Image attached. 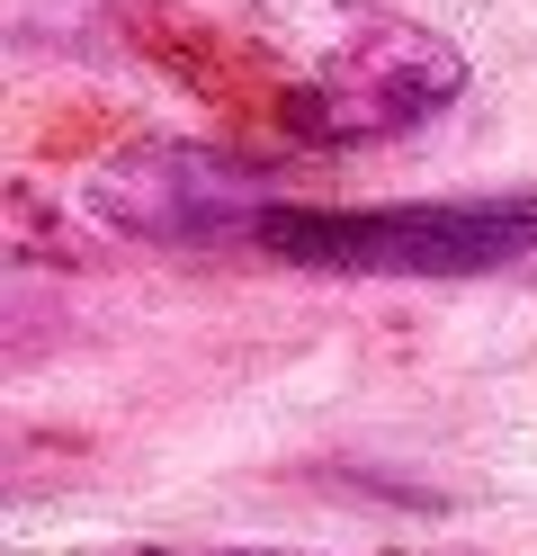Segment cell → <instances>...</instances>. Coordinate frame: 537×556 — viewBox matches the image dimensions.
Segmentation results:
<instances>
[{"label": "cell", "mask_w": 537, "mask_h": 556, "mask_svg": "<svg viewBox=\"0 0 537 556\" xmlns=\"http://www.w3.org/2000/svg\"><path fill=\"white\" fill-rule=\"evenodd\" d=\"M278 81V117L305 144H385L439 117L465 90V63L439 27H421L385 0H251L242 10Z\"/></svg>", "instance_id": "obj_1"}, {"label": "cell", "mask_w": 537, "mask_h": 556, "mask_svg": "<svg viewBox=\"0 0 537 556\" xmlns=\"http://www.w3.org/2000/svg\"><path fill=\"white\" fill-rule=\"evenodd\" d=\"M251 242L341 278H475L537 242V189L501 198H404V206H269Z\"/></svg>", "instance_id": "obj_2"}, {"label": "cell", "mask_w": 537, "mask_h": 556, "mask_svg": "<svg viewBox=\"0 0 537 556\" xmlns=\"http://www.w3.org/2000/svg\"><path fill=\"white\" fill-rule=\"evenodd\" d=\"M99 206L135 233H225V225H260V180L215 153L189 144H153V153H126L99 170Z\"/></svg>", "instance_id": "obj_3"}]
</instances>
